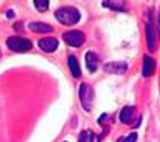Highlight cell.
I'll return each instance as SVG.
<instances>
[{
  "instance_id": "cell-1",
  "label": "cell",
  "mask_w": 160,
  "mask_h": 142,
  "mask_svg": "<svg viewBox=\"0 0 160 142\" xmlns=\"http://www.w3.org/2000/svg\"><path fill=\"white\" fill-rule=\"evenodd\" d=\"M55 18L61 24L72 26V24H76L79 22L81 14H79V11H78L76 8H73V6H62V8L55 11Z\"/></svg>"
},
{
  "instance_id": "cell-2",
  "label": "cell",
  "mask_w": 160,
  "mask_h": 142,
  "mask_svg": "<svg viewBox=\"0 0 160 142\" xmlns=\"http://www.w3.org/2000/svg\"><path fill=\"white\" fill-rule=\"evenodd\" d=\"M6 46L9 47L14 52H26V50H31L32 47V43L28 40V38H23V37H9L6 40Z\"/></svg>"
},
{
  "instance_id": "cell-3",
  "label": "cell",
  "mask_w": 160,
  "mask_h": 142,
  "mask_svg": "<svg viewBox=\"0 0 160 142\" xmlns=\"http://www.w3.org/2000/svg\"><path fill=\"white\" fill-rule=\"evenodd\" d=\"M93 98H95V93H93V89L92 86L88 84H81L79 87V99L82 103V107L86 112H90L92 110V104H93Z\"/></svg>"
},
{
  "instance_id": "cell-4",
  "label": "cell",
  "mask_w": 160,
  "mask_h": 142,
  "mask_svg": "<svg viewBox=\"0 0 160 142\" xmlns=\"http://www.w3.org/2000/svg\"><path fill=\"white\" fill-rule=\"evenodd\" d=\"M62 40H64L69 46L79 47L86 41V35H84V32H81V31H69V32L62 34Z\"/></svg>"
},
{
  "instance_id": "cell-5",
  "label": "cell",
  "mask_w": 160,
  "mask_h": 142,
  "mask_svg": "<svg viewBox=\"0 0 160 142\" xmlns=\"http://www.w3.org/2000/svg\"><path fill=\"white\" fill-rule=\"evenodd\" d=\"M104 71L107 73H116V75H122L128 71V64L125 61H113V63H107L104 66Z\"/></svg>"
},
{
  "instance_id": "cell-6",
  "label": "cell",
  "mask_w": 160,
  "mask_h": 142,
  "mask_svg": "<svg viewBox=\"0 0 160 142\" xmlns=\"http://www.w3.org/2000/svg\"><path fill=\"white\" fill-rule=\"evenodd\" d=\"M38 46L44 52H53L58 47V40L57 38H41L38 41Z\"/></svg>"
},
{
  "instance_id": "cell-7",
  "label": "cell",
  "mask_w": 160,
  "mask_h": 142,
  "mask_svg": "<svg viewBox=\"0 0 160 142\" xmlns=\"http://www.w3.org/2000/svg\"><path fill=\"white\" fill-rule=\"evenodd\" d=\"M86 64L87 67H88V71L90 72H95L98 69L99 66V57L93 52V50H88L86 52Z\"/></svg>"
},
{
  "instance_id": "cell-8",
  "label": "cell",
  "mask_w": 160,
  "mask_h": 142,
  "mask_svg": "<svg viewBox=\"0 0 160 142\" xmlns=\"http://www.w3.org/2000/svg\"><path fill=\"white\" fill-rule=\"evenodd\" d=\"M147 40H148V49L152 52L154 49H156V29H154V26L151 22H148L147 23Z\"/></svg>"
},
{
  "instance_id": "cell-9",
  "label": "cell",
  "mask_w": 160,
  "mask_h": 142,
  "mask_svg": "<svg viewBox=\"0 0 160 142\" xmlns=\"http://www.w3.org/2000/svg\"><path fill=\"white\" fill-rule=\"evenodd\" d=\"M136 118V108L134 107H123L121 110V121L123 124H131L133 119Z\"/></svg>"
},
{
  "instance_id": "cell-10",
  "label": "cell",
  "mask_w": 160,
  "mask_h": 142,
  "mask_svg": "<svg viewBox=\"0 0 160 142\" xmlns=\"http://www.w3.org/2000/svg\"><path fill=\"white\" fill-rule=\"evenodd\" d=\"M29 29L32 32H40V34H46V32H50L53 31L50 24H46V23H29Z\"/></svg>"
},
{
  "instance_id": "cell-11",
  "label": "cell",
  "mask_w": 160,
  "mask_h": 142,
  "mask_svg": "<svg viewBox=\"0 0 160 142\" xmlns=\"http://www.w3.org/2000/svg\"><path fill=\"white\" fill-rule=\"evenodd\" d=\"M152 72H154V60L149 55H147L143 58V71H142V73H143V76H151Z\"/></svg>"
},
{
  "instance_id": "cell-12",
  "label": "cell",
  "mask_w": 160,
  "mask_h": 142,
  "mask_svg": "<svg viewBox=\"0 0 160 142\" xmlns=\"http://www.w3.org/2000/svg\"><path fill=\"white\" fill-rule=\"evenodd\" d=\"M69 67H70V72L75 78H79L81 76V69H79V64H78V60L75 58L73 55L69 57Z\"/></svg>"
},
{
  "instance_id": "cell-13",
  "label": "cell",
  "mask_w": 160,
  "mask_h": 142,
  "mask_svg": "<svg viewBox=\"0 0 160 142\" xmlns=\"http://www.w3.org/2000/svg\"><path fill=\"white\" fill-rule=\"evenodd\" d=\"M102 5L105 8H110V9H119V11H123L125 9V3L123 2H110V0H104Z\"/></svg>"
},
{
  "instance_id": "cell-14",
  "label": "cell",
  "mask_w": 160,
  "mask_h": 142,
  "mask_svg": "<svg viewBox=\"0 0 160 142\" xmlns=\"http://www.w3.org/2000/svg\"><path fill=\"white\" fill-rule=\"evenodd\" d=\"M34 5H35V8L38 11H46L48 6H49V0H35Z\"/></svg>"
},
{
  "instance_id": "cell-15",
  "label": "cell",
  "mask_w": 160,
  "mask_h": 142,
  "mask_svg": "<svg viewBox=\"0 0 160 142\" xmlns=\"http://www.w3.org/2000/svg\"><path fill=\"white\" fill-rule=\"evenodd\" d=\"M92 138H93L92 131L84 130V131H81V134H79V141L78 142H92Z\"/></svg>"
},
{
  "instance_id": "cell-16",
  "label": "cell",
  "mask_w": 160,
  "mask_h": 142,
  "mask_svg": "<svg viewBox=\"0 0 160 142\" xmlns=\"http://www.w3.org/2000/svg\"><path fill=\"white\" fill-rule=\"evenodd\" d=\"M137 141V134L136 133H131V134H128V136H125V138H119L118 142H136Z\"/></svg>"
},
{
  "instance_id": "cell-17",
  "label": "cell",
  "mask_w": 160,
  "mask_h": 142,
  "mask_svg": "<svg viewBox=\"0 0 160 142\" xmlns=\"http://www.w3.org/2000/svg\"><path fill=\"white\" fill-rule=\"evenodd\" d=\"M6 15H8L9 18H11V17H14V11H12V9H9V11L6 12Z\"/></svg>"
}]
</instances>
